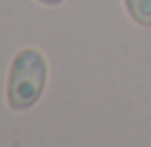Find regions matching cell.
<instances>
[{"mask_svg":"<svg viewBox=\"0 0 151 147\" xmlns=\"http://www.w3.org/2000/svg\"><path fill=\"white\" fill-rule=\"evenodd\" d=\"M38 2H42V5H61L64 0H38Z\"/></svg>","mask_w":151,"mask_h":147,"instance_id":"cell-3","label":"cell"},{"mask_svg":"<svg viewBox=\"0 0 151 147\" xmlns=\"http://www.w3.org/2000/svg\"><path fill=\"white\" fill-rule=\"evenodd\" d=\"M47 85V59L35 47H24L14 55L7 74V104L14 111L38 104Z\"/></svg>","mask_w":151,"mask_h":147,"instance_id":"cell-1","label":"cell"},{"mask_svg":"<svg viewBox=\"0 0 151 147\" xmlns=\"http://www.w3.org/2000/svg\"><path fill=\"white\" fill-rule=\"evenodd\" d=\"M123 2H125L127 14L132 17V21L151 28V0H123Z\"/></svg>","mask_w":151,"mask_h":147,"instance_id":"cell-2","label":"cell"}]
</instances>
